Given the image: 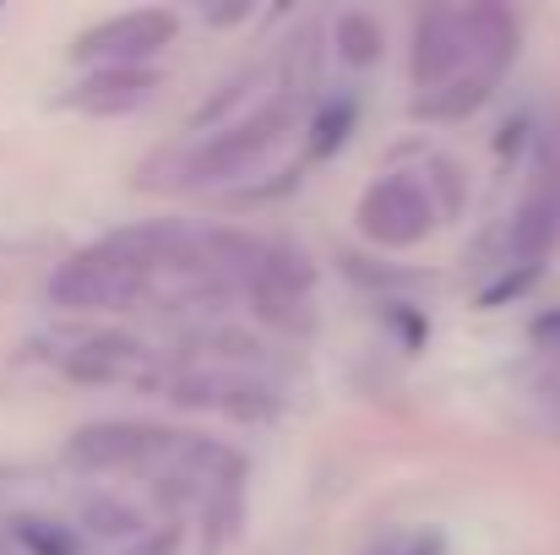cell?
I'll use <instances>...</instances> for the list:
<instances>
[{
  "label": "cell",
  "instance_id": "9a60e30c",
  "mask_svg": "<svg viewBox=\"0 0 560 555\" xmlns=\"http://www.w3.org/2000/svg\"><path fill=\"white\" fill-rule=\"evenodd\" d=\"M218 408L234 414V419H272V414H278V397H272V386H261V381H223Z\"/></svg>",
  "mask_w": 560,
  "mask_h": 555
},
{
  "label": "cell",
  "instance_id": "6da1fadb",
  "mask_svg": "<svg viewBox=\"0 0 560 555\" xmlns=\"http://www.w3.org/2000/svg\"><path fill=\"white\" fill-rule=\"evenodd\" d=\"M289 126H294V99H272V104H261L256 115L234 120L229 131H218L212 142H201V148L190 153L186 181L190 185H218V181H234V175H250V170L283 142Z\"/></svg>",
  "mask_w": 560,
  "mask_h": 555
},
{
  "label": "cell",
  "instance_id": "ba28073f",
  "mask_svg": "<svg viewBox=\"0 0 560 555\" xmlns=\"http://www.w3.org/2000/svg\"><path fill=\"white\" fill-rule=\"evenodd\" d=\"M468 66V33H463V11H430L413 27V88L435 93L452 77H463Z\"/></svg>",
  "mask_w": 560,
  "mask_h": 555
},
{
  "label": "cell",
  "instance_id": "52a82bcc",
  "mask_svg": "<svg viewBox=\"0 0 560 555\" xmlns=\"http://www.w3.org/2000/svg\"><path fill=\"white\" fill-rule=\"evenodd\" d=\"M60 370L82 386H120V381H142V386H159L164 370H153L148 349L137 338H120V333H98V338H82L71 344V355L60 360Z\"/></svg>",
  "mask_w": 560,
  "mask_h": 555
},
{
  "label": "cell",
  "instance_id": "7c38bea8",
  "mask_svg": "<svg viewBox=\"0 0 560 555\" xmlns=\"http://www.w3.org/2000/svg\"><path fill=\"white\" fill-rule=\"evenodd\" d=\"M234 534H240V469L207 490V540H201V555H223L234 545Z\"/></svg>",
  "mask_w": 560,
  "mask_h": 555
},
{
  "label": "cell",
  "instance_id": "5b68a950",
  "mask_svg": "<svg viewBox=\"0 0 560 555\" xmlns=\"http://www.w3.org/2000/svg\"><path fill=\"white\" fill-rule=\"evenodd\" d=\"M430 223H435V201L413 175H386L360 196V229L375 245H419Z\"/></svg>",
  "mask_w": 560,
  "mask_h": 555
},
{
  "label": "cell",
  "instance_id": "d6986e66",
  "mask_svg": "<svg viewBox=\"0 0 560 555\" xmlns=\"http://www.w3.org/2000/svg\"><path fill=\"white\" fill-rule=\"evenodd\" d=\"M528 338H534V349H539V355L560 360V305H556V311H545V316H534Z\"/></svg>",
  "mask_w": 560,
  "mask_h": 555
},
{
  "label": "cell",
  "instance_id": "4fadbf2b",
  "mask_svg": "<svg viewBox=\"0 0 560 555\" xmlns=\"http://www.w3.org/2000/svg\"><path fill=\"white\" fill-rule=\"evenodd\" d=\"M485 93H490V77L468 71V77H452L446 88L424 93L413 109H419V115H430V120H463V115H474V109L485 104Z\"/></svg>",
  "mask_w": 560,
  "mask_h": 555
},
{
  "label": "cell",
  "instance_id": "44dd1931",
  "mask_svg": "<svg viewBox=\"0 0 560 555\" xmlns=\"http://www.w3.org/2000/svg\"><path fill=\"white\" fill-rule=\"evenodd\" d=\"M397 555H441V540H413V545H402Z\"/></svg>",
  "mask_w": 560,
  "mask_h": 555
},
{
  "label": "cell",
  "instance_id": "ac0fdd59",
  "mask_svg": "<svg viewBox=\"0 0 560 555\" xmlns=\"http://www.w3.org/2000/svg\"><path fill=\"white\" fill-rule=\"evenodd\" d=\"M349 126H354V104H327V115L316 120V137H311V153H316V159H327L332 148H343V137H349Z\"/></svg>",
  "mask_w": 560,
  "mask_h": 555
},
{
  "label": "cell",
  "instance_id": "9c48e42d",
  "mask_svg": "<svg viewBox=\"0 0 560 555\" xmlns=\"http://www.w3.org/2000/svg\"><path fill=\"white\" fill-rule=\"evenodd\" d=\"M153 88H159V77L148 66H104V71L77 82L71 104L82 115H131V109H142L153 99Z\"/></svg>",
  "mask_w": 560,
  "mask_h": 555
},
{
  "label": "cell",
  "instance_id": "7402d4cb",
  "mask_svg": "<svg viewBox=\"0 0 560 555\" xmlns=\"http://www.w3.org/2000/svg\"><path fill=\"white\" fill-rule=\"evenodd\" d=\"M550 392H556V397H550V430L560 436V386H550Z\"/></svg>",
  "mask_w": 560,
  "mask_h": 555
},
{
  "label": "cell",
  "instance_id": "3957f363",
  "mask_svg": "<svg viewBox=\"0 0 560 555\" xmlns=\"http://www.w3.org/2000/svg\"><path fill=\"white\" fill-rule=\"evenodd\" d=\"M148 294V278H137L131 267L109 262L98 245L60 262V273L49 278V300L60 311H126Z\"/></svg>",
  "mask_w": 560,
  "mask_h": 555
},
{
  "label": "cell",
  "instance_id": "e0dca14e",
  "mask_svg": "<svg viewBox=\"0 0 560 555\" xmlns=\"http://www.w3.org/2000/svg\"><path fill=\"white\" fill-rule=\"evenodd\" d=\"M250 300H256V316H267V322H278V327H311V311H305V294H283V289H267V284H256L250 289Z\"/></svg>",
  "mask_w": 560,
  "mask_h": 555
},
{
  "label": "cell",
  "instance_id": "8fae6325",
  "mask_svg": "<svg viewBox=\"0 0 560 555\" xmlns=\"http://www.w3.org/2000/svg\"><path fill=\"white\" fill-rule=\"evenodd\" d=\"M332 49L349 66H375L381 49H386V33H381V22H375L371 11H343L332 22Z\"/></svg>",
  "mask_w": 560,
  "mask_h": 555
},
{
  "label": "cell",
  "instance_id": "ffe728a7",
  "mask_svg": "<svg viewBox=\"0 0 560 555\" xmlns=\"http://www.w3.org/2000/svg\"><path fill=\"white\" fill-rule=\"evenodd\" d=\"M131 555H180V523H170V529H153V534H142Z\"/></svg>",
  "mask_w": 560,
  "mask_h": 555
},
{
  "label": "cell",
  "instance_id": "277c9868",
  "mask_svg": "<svg viewBox=\"0 0 560 555\" xmlns=\"http://www.w3.org/2000/svg\"><path fill=\"white\" fill-rule=\"evenodd\" d=\"M170 441H175V430H159V425L98 419V425H82L66 441V463L82 469V474H115V469H137V463L170 452Z\"/></svg>",
  "mask_w": 560,
  "mask_h": 555
},
{
  "label": "cell",
  "instance_id": "8992f818",
  "mask_svg": "<svg viewBox=\"0 0 560 555\" xmlns=\"http://www.w3.org/2000/svg\"><path fill=\"white\" fill-rule=\"evenodd\" d=\"M560 245V131L545 137V153H539V170H534V185L512 218V251L517 262L539 267V256H550Z\"/></svg>",
  "mask_w": 560,
  "mask_h": 555
},
{
  "label": "cell",
  "instance_id": "7a4b0ae2",
  "mask_svg": "<svg viewBox=\"0 0 560 555\" xmlns=\"http://www.w3.org/2000/svg\"><path fill=\"white\" fill-rule=\"evenodd\" d=\"M175 27H180V16H175V11H159V5L120 11V16L88 27V33L71 44V55L88 60L93 71H104V66H142V60H153V55L175 38Z\"/></svg>",
  "mask_w": 560,
  "mask_h": 555
},
{
  "label": "cell",
  "instance_id": "2e32d148",
  "mask_svg": "<svg viewBox=\"0 0 560 555\" xmlns=\"http://www.w3.org/2000/svg\"><path fill=\"white\" fill-rule=\"evenodd\" d=\"M16 540L33 555H77V534L55 518H16Z\"/></svg>",
  "mask_w": 560,
  "mask_h": 555
},
{
  "label": "cell",
  "instance_id": "5bb4252c",
  "mask_svg": "<svg viewBox=\"0 0 560 555\" xmlns=\"http://www.w3.org/2000/svg\"><path fill=\"white\" fill-rule=\"evenodd\" d=\"M82 523L98 534V540H142V512L120 496H88L82 501Z\"/></svg>",
  "mask_w": 560,
  "mask_h": 555
},
{
  "label": "cell",
  "instance_id": "30bf717a",
  "mask_svg": "<svg viewBox=\"0 0 560 555\" xmlns=\"http://www.w3.org/2000/svg\"><path fill=\"white\" fill-rule=\"evenodd\" d=\"M463 33H468V60L479 77H501V66H512L517 55V16L501 5H468L463 11Z\"/></svg>",
  "mask_w": 560,
  "mask_h": 555
}]
</instances>
